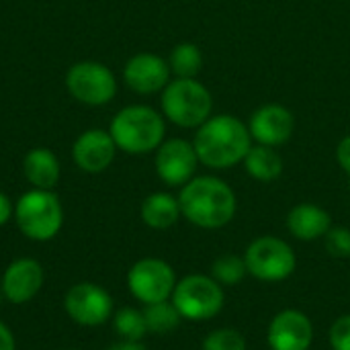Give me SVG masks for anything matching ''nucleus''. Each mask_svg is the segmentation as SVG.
I'll use <instances>...</instances> for the list:
<instances>
[{"mask_svg":"<svg viewBox=\"0 0 350 350\" xmlns=\"http://www.w3.org/2000/svg\"><path fill=\"white\" fill-rule=\"evenodd\" d=\"M193 146L201 164L213 170H226L244 162L252 148V135L248 125L234 115H215L197 127Z\"/></svg>","mask_w":350,"mask_h":350,"instance_id":"obj_1","label":"nucleus"},{"mask_svg":"<svg viewBox=\"0 0 350 350\" xmlns=\"http://www.w3.org/2000/svg\"><path fill=\"white\" fill-rule=\"evenodd\" d=\"M178 203L183 217L203 230H219L228 226L238 209L236 193L217 176L191 178L183 187Z\"/></svg>","mask_w":350,"mask_h":350,"instance_id":"obj_2","label":"nucleus"},{"mask_svg":"<svg viewBox=\"0 0 350 350\" xmlns=\"http://www.w3.org/2000/svg\"><path fill=\"white\" fill-rule=\"evenodd\" d=\"M109 133L117 150L127 154H148L162 146L166 125L162 115L152 107L131 105L115 115Z\"/></svg>","mask_w":350,"mask_h":350,"instance_id":"obj_3","label":"nucleus"},{"mask_svg":"<svg viewBox=\"0 0 350 350\" xmlns=\"http://www.w3.org/2000/svg\"><path fill=\"white\" fill-rule=\"evenodd\" d=\"M213 111V96L197 78H176L162 90V113L178 127L197 129Z\"/></svg>","mask_w":350,"mask_h":350,"instance_id":"obj_4","label":"nucleus"},{"mask_svg":"<svg viewBox=\"0 0 350 350\" xmlns=\"http://www.w3.org/2000/svg\"><path fill=\"white\" fill-rule=\"evenodd\" d=\"M14 221L29 240L47 242L55 238L64 226V207L55 193L33 189L16 201Z\"/></svg>","mask_w":350,"mask_h":350,"instance_id":"obj_5","label":"nucleus"},{"mask_svg":"<svg viewBox=\"0 0 350 350\" xmlns=\"http://www.w3.org/2000/svg\"><path fill=\"white\" fill-rule=\"evenodd\" d=\"M170 301L183 316V320L205 322L215 318L224 310V287L207 275H189L176 281Z\"/></svg>","mask_w":350,"mask_h":350,"instance_id":"obj_6","label":"nucleus"},{"mask_svg":"<svg viewBox=\"0 0 350 350\" xmlns=\"http://www.w3.org/2000/svg\"><path fill=\"white\" fill-rule=\"evenodd\" d=\"M244 262L252 277L267 283L289 279L297 267L293 248L277 236H260L250 242L244 252Z\"/></svg>","mask_w":350,"mask_h":350,"instance_id":"obj_7","label":"nucleus"},{"mask_svg":"<svg viewBox=\"0 0 350 350\" xmlns=\"http://www.w3.org/2000/svg\"><path fill=\"white\" fill-rule=\"evenodd\" d=\"M127 287L137 301L150 306L172 297L176 275L174 269L162 258H142L129 269Z\"/></svg>","mask_w":350,"mask_h":350,"instance_id":"obj_8","label":"nucleus"},{"mask_svg":"<svg viewBox=\"0 0 350 350\" xmlns=\"http://www.w3.org/2000/svg\"><path fill=\"white\" fill-rule=\"evenodd\" d=\"M66 86L70 94L90 107H100L113 100L117 92L115 74L100 62H78L68 70Z\"/></svg>","mask_w":350,"mask_h":350,"instance_id":"obj_9","label":"nucleus"},{"mask_svg":"<svg viewBox=\"0 0 350 350\" xmlns=\"http://www.w3.org/2000/svg\"><path fill=\"white\" fill-rule=\"evenodd\" d=\"M64 310L72 322L94 328L103 326L113 316V297L96 283H76L64 297Z\"/></svg>","mask_w":350,"mask_h":350,"instance_id":"obj_10","label":"nucleus"},{"mask_svg":"<svg viewBox=\"0 0 350 350\" xmlns=\"http://www.w3.org/2000/svg\"><path fill=\"white\" fill-rule=\"evenodd\" d=\"M199 156L193 142L187 139H168L156 150V172L168 187H185L195 178L199 166Z\"/></svg>","mask_w":350,"mask_h":350,"instance_id":"obj_11","label":"nucleus"},{"mask_svg":"<svg viewBox=\"0 0 350 350\" xmlns=\"http://www.w3.org/2000/svg\"><path fill=\"white\" fill-rule=\"evenodd\" d=\"M271 350H310L314 342L312 320L299 310L279 312L267 332Z\"/></svg>","mask_w":350,"mask_h":350,"instance_id":"obj_12","label":"nucleus"},{"mask_svg":"<svg viewBox=\"0 0 350 350\" xmlns=\"http://www.w3.org/2000/svg\"><path fill=\"white\" fill-rule=\"evenodd\" d=\"M295 129L293 113L283 105H265L256 109L248 121V131L252 139L260 146H283L289 142Z\"/></svg>","mask_w":350,"mask_h":350,"instance_id":"obj_13","label":"nucleus"},{"mask_svg":"<svg viewBox=\"0 0 350 350\" xmlns=\"http://www.w3.org/2000/svg\"><path fill=\"white\" fill-rule=\"evenodd\" d=\"M45 273L35 258H18L10 262L2 275L0 291L2 295L16 306L31 301L43 287Z\"/></svg>","mask_w":350,"mask_h":350,"instance_id":"obj_14","label":"nucleus"},{"mask_svg":"<svg viewBox=\"0 0 350 350\" xmlns=\"http://www.w3.org/2000/svg\"><path fill=\"white\" fill-rule=\"evenodd\" d=\"M123 80L137 94H154L170 82V66L160 55L137 53L125 64Z\"/></svg>","mask_w":350,"mask_h":350,"instance_id":"obj_15","label":"nucleus"},{"mask_svg":"<svg viewBox=\"0 0 350 350\" xmlns=\"http://www.w3.org/2000/svg\"><path fill=\"white\" fill-rule=\"evenodd\" d=\"M115 152H117V146H115L111 133L103 131V129L84 131L72 148L76 166L90 174L107 170L115 160Z\"/></svg>","mask_w":350,"mask_h":350,"instance_id":"obj_16","label":"nucleus"},{"mask_svg":"<svg viewBox=\"0 0 350 350\" xmlns=\"http://www.w3.org/2000/svg\"><path fill=\"white\" fill-rule=\"evenodd\" d=\"M287 228L289 232L301 240V242H314L318 238H324L328 230L332 228L330 213L314 203H299L295 205L287 215Z\"/></svg>","mask_w":350,"mask_h":350,"instance_id":"obj_17","label":"nucleus"},{"mask_svg":"<svg viewBox=\"0 0 350 350\" xmlns=\"http://www.w3.org/2000/svg\"><path fill=\"white\" fill-rule=\"evenodd\" d=\"M23 172H25V178L35 189L51 191L59 180V162H57V158H55V154L51 150L35 148L25 156Z\"/></svg>","mask_w":350,"mask_h":350,"instance_id":"obj_18","label":"nucleus"},{"mask_svg":"<svg viewBox=\"0 0 350 350\" xmlns=\"http://www.w3.org/2000/svg\"><path fill=\"white\" fill-rule=\"evenodd\" d=\"M180 215V203L170 193H152L142 203V219L152 230H168Z\"/></svg>","mask_w":350,"mask_h":350,"instance_id":"obj_19","label":"nucleus"},{"mask_svg":"<svg viewBox=\"0 0 350 350\" xmlns=\"http://www.w3.org/2000/svg\"><path fill=\"white\" fill-rule=\"evenodd\" d=\"M244 168L246 172L258 180V183H273L277 180L281 174H283V168H285V162L281 158V154L271 148V146H252L244 158Z\"/></svg>","mask_w":350,"mask_h":350,"instance_id":"obj_20","label":"nucleus"},{"mask_svg":"<svg viewBox=\"0 0 350 350\" xmlns=\"http://www.w3.org/2000/svg\"><path fill=\"white\" fill-rule=\"evenodd\" d=\"M168 66L176 78H197L203 70V53L195 43H178L170 53Z\"/></svg>","mask_w":350,"mask_h":350,"instance_id":"obj_21","label":"nucleus"},{"mask_svg":"<svg viewBox=\"0 0 350 350\" xmlns=\"http://www.w3.org/2000/svg\"><path fill=\"white\" fill-rule=\"evenodd\" d=\"M144 318H146L148 332H154V334H168L183 320V316L178 314V310L174 308V304L170 299L146 306Z\"/></svg>","mask_w":350,"mask_h":350,"instance_id":"obj_22","label":"nucleus"},{"mask_svg":"<svg viewBox=\"0 0 350 350\" xmlns=\"http://www.w3.org/2000/svg\"><path fill=\"white\" fill-rule=\"evenodd\" d=\"M113 326L115 332L129 342H142L144 336L148 334V326H146V318L144 312L135 310V308H123L115 314L113 318Z\"/></svg>","mask_w":350,"mask_h":350,"instance_id":"obj_23","label":"nucleus"},{"mask_svg":"<svg viewBox=\"0 0 350 350\" xmlns=\"http://www.w3.org/2000/svg\"><path fill=\"white\" fill-rule=\"evenodd\" d=\"M246 275H248V269H246L244 256L224 254V256L215 258L213 265H211V277H213L219 285H236V283H240Z\"/></svg>","mask_w":350,"mask_h":350,"instance_id":"obj_24","label":"nucleus"},{"mask_svg":"<svg viewBox=\"0 0 350 350\" xmlns=\"http://www.w3.org/2000/svg\"><path fill=\"white\" fill-rule=\"evenodd\" d=\"M203 350H246V338L234 328H219L205 336Z\"/></svg>","mask_w":350,"mask_h":350,"instance_id":"obj_25","label":"nucleus"},{"mask_svg":"<svg viewBox=\"0 0 350 350\" xmlns=\"http://www.w3.org/2000/svg\"><path fill=\"white\" fill-rule=\"evenodd\" d=\"M326 250L334 258H350V230L342 226H332L324 236Z\"/></svg>","mask_w":350,"mask_h":350,"instance_id":"obj_26","label":"nucleus"},{"mask_svg":"<svg viewBox=\"0 0 350 350\" xmlns=\"http://www.w3.org/2000/svg\"><path fill=\"white\" fill-rule=\"evenodd\" d=\"M332 350H350V314L340 316L332 326L328 334Z\"/></svg>","mask_w":350,"mask_h":350,"instance_id":"obj_27","label":"nucleus"},{"mask_svg":"<svg viewBox=\"0 0 350 350\" xmlns=\"http://www.w3.org/2000/svg\"><path fill=\"white\" fill-rule=\"evenodd\" d=\"M336 160H338L340 168L350 176V135L340 139V144L336 148Z\"/></svg>","mask_w":350,"mask_h":350,"instance_id":"obj_28","label":"nucleus"},{"mask_svg":"<svg viewBox=\"0 0 350 350\" xmlns=\"http://www.w3.org/2000/svg\"><path fill=\"white\" fill-rule=\"evenodd\" d=\"M14 215V207L10 203V199L0 191V226L8 224V219Z\"/></svg>","mask_w":350,"mask_h":350,"instance_id":"obj_29","label":"nucleus"},{"mask_svg":"<svg viewBox=\"0 0 350 350\" xmlns=\"http://www.w3.org/2000/svg\"><path fill=\"white\" fill-rule=\"evenodd\" d=\"M16 345H14V336L10 332V328L6 324L0 322V350H14Z\"/></svg>","mask_w":350,"mask_h":350,"instance_id":"obj_30","label":"nucleus"},{"mask_svg":"<svg viewBox=\"0 0 350 350\" xmlns=\"http://www.w3.org/2000/svg\"><path fill=\"white\" fill-rule=\"evenodd\" d=\"M109 350H148L142 342H129V340H123L115 347H111Z\"/></svg>","mask_w":350,"mask_h":350,"instance_id":"obj_31","label":"nucleus"},{"mask_svg":"<svg viewBox=\"0 0 350 350\" xmlns=\"http://www.w3.org/2000/svg\"><path fill=\"white\" fill-rule=\"evenodd\" d=\"M2 297H4V295H2V291H0V306H2Z\"/></svg>","mask_w":350,"mask_h":350,"instance_id":"obj_32","label":"nucleus"},{"mask_svg":"<svg viewBox=\"0 0 350 350\" xmlns=\"http://www.w3.org/2000/svg\"><path fill=\"white\" fill-rule=\"evenodd\" d=\"M68 350H78V349H68Z\"/></svg>","mask_w":350,"mask_h":350,"instance_id":"obj_33","label":"nucleus"}]
</instances>
